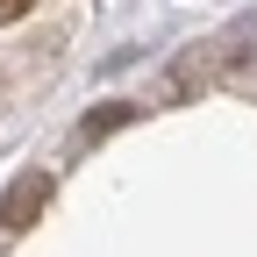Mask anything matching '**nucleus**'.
Wrapping results in <instances>:
<instances>
[{
	"label": "nucleus",
	"mask_w": 257,
	"mask_h": 257,
	"mask_svg": "<svg viewBox=\"0 0 257 257\" xmlns=\"http://www.w3.org/2000/svg\"><path fill=\"white\" fill-rule=\"evenodd\" d=\"M257 72V50L250 43H193L172 72H165V100H193L200 86H236Z\"/></svg>",
	"instance_id": "obj_1"
},
{
	"label": "nucleus",
	"mask_w": 257,
	"mask_h": 257,
	"mask_svg": "<svg viewBox=\"0 0 257 257\" xmlns=\"http://www.w3.org/2000/svg\"><path fill=\"white\" fill-rule=\"evenodd\" d=\"M43 200H50V172H22L8 193H0V229H29V221H36L43 214Z\"/></svg>",
	"instance_id": "obj_2"
},
{
	"label": "nucleus",
	"mask_w": 257,
	"mask_h": 257,
	"mask_svg": "<svg viewBox=\"0 0 257 257\" xmlns=\"http://www.w3.org/2000/svg\"><path fill=\"white\" fill-rule=\"evenodd\" d=\"M121 121H136V107H121V100H114V107H100V114H86V128H79V136H86V143H100V136H114Z\"/></svg>",
	"instance_id": "obj_3"
},
{
	"label": "nucleus",
	"mask_w": 257,
	"mask_h": 257,
	"mask_svg": "<svg viewBox=\"0 0 257 257\" xmlns=\"http://www.w3.org/2000/svg\"><path fill=\"white\" fill-rule=\"evenodd\" d=\"M29 8H36V0H0V29H8V22H22Z\"/></svg>",
	"instance_id": "obj_4"
}]
</instances>
